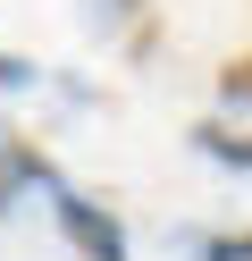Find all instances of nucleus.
<instances>
[{"instance_id":"1","label":"nucleus","mask_w":252,"mask_h":261,"mask_svg":"<svg viewBox=\"0 0 252 261\" xmlns=\"http://www.w3.org/2000/svg\"><path fill=\"white\" fill-rule=\"evenodd\" d=\"M50 211H59V227H67V244H76L84 261H126V236H118V219H109V211H93V202H84V194H59V202H50Z\"/></svg>"},{"instance_id":"2","label":"nucleus","mask_w":252,"mask_h":261,"mask_svg":"<svg viewBox=\"0 0 252 261\" xmlns=\"http://www.w3.org/2000/svg\"><path fill=\"white\" fill-rule=\"evenodd\" d=\"M193 143L210 160H235V169H252V135H227V126H193Z\"/></svg>"},{"instance_id":"3","label":"nucleus","mask_w":252,"mask_h":261,"mask_svg":"<svg viewBox=\"0 0 252 261\" xmlns=\"http://www.w3.org/2000/svg\"><path fill=\"white\" fill-rule=\"evenodd\" d=\"M218 93H227V101H244V110H252V59H227V68H218Z\"/></svg>"},{"instance_id":"4","label":"nucleus","mask_w":252,"mask_h":261,"mask_svg":"<svg viewBox=\"0 0 252 261\" xmlns=\"http://www.w3.org/2000/svg\"><path fill=\"white\" fill-rule=\"evenodd\" d=\"M210 261H252V236H210Z\"/></svg>"},{"instance_id":"5","label":"nucleus","mask_w":252,"mask_h":261,"mask_svg":"<svg viewBox=\"0 0 252 261\" xmlns=\"http://www.w3.org/2000/svg\"><path fill=\"white\" fill-rule=\"evenodd\" d=\"M17 76H25V68H17V59H9V51H0V85H17Z\"/></svg>"},{"instance_id":"6","label":"nucleus","mask_w":252,"mask_h":261,"mask_svg":"<svg viewBox=\"0 0 252 261\" xmlns=\"http://www.w3.org/2000/svg\"><path fill=\"white\" fill-rule=\"evenodd\" d=\"M109 9H143V0H109Z\"/></svg>"}]
</instances>
